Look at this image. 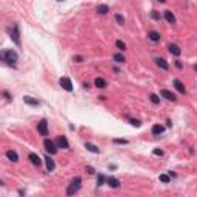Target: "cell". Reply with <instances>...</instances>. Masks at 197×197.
<instances>
[{"label":"cell","instance_id":"cell-38","mask_svg":"<svg viewBox=\"0 0 197 197\" xmlns=\"http://www.w3.org/2000/svg\"><path fill=\"white\" fill-rule=\"evenodd\" d=\"M0 186H3V180L2 179H0Z\"/></svg>","mask_w":197,"mask_h":197},{"label":"cell","instance_id":"cell-5","mask_svg":"<svg viewBox=\"0 0 197 197\" xmlns=\"http://www.w3.org/2000/svg\"><path fill=\"white\" fill-rule=\"evenodd\" d=\"M37 133L40 136H48V120L46 119H42L37 123Z\"/></svg>","mask_w":197,"mask_h":197},{"label":"cell","instance_id":"cell-37","mask_svg":"<svg viewBox=\"0 0 197 197\" xmlns=\"http://www.w3.org/2000/svg\"><path fill=\"white\" fill-rule=\"evenodd\" d=\"M157 2H160V3H165V2H166V0H157Z\"/></svg>","mask_w":197,"mask_h":197},{"label":"cell","instance_id":"cell-21","mask_svg":"<svg viewBox=\"0 0 197 197\" xmlns=\"http://www.w3.org/2000/svg\"><path fill=\"white\" fill-rule=\"evenodd\" d=\"M112 60H114L115 63H125V62H126V60H125V56L120 54V52H115V54H112Z\"/></svg>","mask_w":197,"mask_h":197},{"label":"cell","instance_id":"cell-30","mask_svg":"<svg viewBox=\"0 0 197 197\" xmlns=\"http://www.w3.org/2000/svg\"><path fill=\"white\" fill-rule=\"evenodd\" d=\"M129 123L133 125V126H136V128H140V120H137V119H129Z\"/></svg>","mask_w":197,"mask_h":197},{"label":"cell","instance_id":"cell-18","mask_svg":"<svg viewBox=\"0 0 197 197\" xmlns=\"http://www.w3.org/2000/svg\"><path fill=\"white\" fill-rule=\"evenodd\" d=\"M94 85H96L97 88H100V89H105V88L108 86L106 80H105V78H102V77H96V80H94Z\"/></svg>","mask_w":197,"mask_h":197},{"label":"cell","instance_id":"cell-13","mask_svg":"<svg viewBox=\"0 0 197 197\" xmlns=\"http://www.w3.org/2000/svg\"><path fill=\"white\" fill-rule=\"evenodd\" d=\"M168 49H169V52H171L173 56H176V57H179V56L182 54V49H180L177 45H174V43H169V45H168Z\"/></svg>","mask_w":197,"mask_h":197},{"label":"cell","instance_id":"cell-10","mask_svg":"<svg viewBox=\"0 0 197 197\" xmlns=\"http://www.w3.org/2000/svg\"><path fill=\"white\" fill-rule=\"evenodd\" d=\"M28 159H29V160H31V163H32V165H35V166H40V165H42V159H40V157H38L35 152H29Z\"/></svg>","mask_w":197,"mask_h":197},{"label":"cell","instance_id":"cell-33","mask_svg":"<svg viewBox=\"0 0 197 197\" xmlns=\"http://www.w3.org/2000/svg\"><path fill=\"white\" fill-rule=\"evenodd\" d=\"M74 62H77V63H82V62H83V57H82V56H75V57H74Z\"/></svg>","mask_w":197,"mask_h":197},{"label":"cell","instance_id":"cell-34","mask_svg":"<svg viewBox=\"0 0 197 197\" xmlns=\"http://www.w3.org/2000/svg\"><path fill=\"white\" fill-rule=\"evenodd\" d=\"M176 66H177L179 69H182V68H183V63H182L180 60H177V62H176Z\"/></svg>","mask_w":197,"mask_h":197},{"label":"cell","instance_id":"cell-9","mask_svg":"<svg viewBox=\"0 0 197 197\" xmlns=\"http://www.w3.org/2000/svg\"><path fill=\"white\" fill-rule=\"evenodd\" d=\"M108 183V185L111 186V188H114V189H117V188H120V180L119 179H115V177H108L106 180H105Z\"/></svg>","mask_w":197,"mask_h":197},{"label":"cell","instance_id":"cell-6","mask_svg":"<svg viewBox=\"0 0 197 197\" xmlns=\"http://www.w3.org/2000/svg\"><path fill=\"white\" fill-rule=\"evenodd\" d=\"M59 83H60V86H62L65 91H68V93H71V91L74 89V88H72V82H71L69 77H62L60 80H59Z\"/></svg>","mask_w":197,"mask_h":197},{"label":"cell","instance_id":"cell-28","mask_svg":"<svg viewBox=\"0 0 197 197\" xmlns=\"http://www.w3.org/2000/svg\"><path fill=\"white\" fill-rule=\"evenodd\" d=\"M114 17H115V22L119 23V25H125V19H123V16H120V14H115Z\"/></svg>","mask_w":197,"mask_h":197},{"label":"cell","instance_id":"cell-4","mask_svg":"<svg viewBox=\"0 0 197 197\" xmlns=\"http://www.w3.org/2000/svg\"><path fill=\"white\" fill-rule=\"evenodd\" d=\"M43 146H45V151H46L48 154H56V152H57V145H56L52 140H49V139H45Z\"/></svg>","mask_w":197,"mask_h":197},{"label":"cell","instance_id":"cell-25","mask_svg":"<svg viewBox=\"0 0 197 197\" xmlns=\"http://www.w3.org/2000/svg\"><path fill=\"white\" fill-rule=\"evenodd\" d=\"M160 182H163V183H169V182H171V177H169L168 174H160Z\"/></svg>","mask_w":197,"mask_h":197},{"label":"cell","instance_id":"cell-23","mask_svg":"<svg viewBox=\"0 0 197 197\" xmlns=\"http://www.w3.org/2000/svg\"><path fill=\"white\" fill-rule=\"evenodd\" d=\"M97 12H99V14H102V16L108 14V12H109V6L108 5H99L97 6Z\"/></svg>","mask_w":197,"mask_h":197},{"label":"cell","instance_id":"cell-16","mask_svg":"<svg viewBox=\"0 0 197 197\" xmlns=\"http://www.w3.org/2000/svg\"><path fill=\"white\" fill-rule=\"evenodd\" d=\"M6 157H8V160H11V162H19V154L16 152V151H12V149H8L6 151Z\"/></svg>","mask_w":197,"mask_h":197},{"label":"cell","instance_id":"cell-20","mask_svg":"<svg viewBox=\"0 0 197 197\" xmlns=\"http://www.w3.org/2000/svg\"><path fill=\"white\" fill-rule=\"evenodd\" d=\"M148 38L151 42H159L160 40V34L157 32V31H149L148 32Z\"/></svg>","mask_w":197,"mask_h":197},{"label":"cell","instance_id":"cell-26","mask_svg":"<svg viewBox=\"0 0 197 197\" xmlns=\"http://www.w3.org/2000/svg\"><path fill=\"white\" fill-rule=\"evenodd\" d=\"M115 46H117V49H120V51H125V49H126V45H125L122 40H117V42H115Z\"/></svg>","mask_w":197,"mask_h":197},{"label":"cell","instance_id":"cell-24","mask_svg":"<svg viewBox=\"0 0 197 197\" xmlns=\"http://www.w3.org/2000/svg\"><path fill=\"white\" fill-rule=\"evenodd\" d=\"M112 143H115V145H128V140L126 139H112Z\"/></svg>","mask_w":197,"mask_h":197},{"label":"cell","instance_id":"cell-1","mask_svg":"<svg viewBox=\"0 0 197 197\" xmlns=\"http://www.w3.org/2000/svg\"><path fill=\"white\" fill-rule=\"evenodd\" d=\"M0 60L9 65V66H16V63L19 60V54L12 49H2L0 51Z\"/></svg>","mask_w":197,"mask_h":197},{"label":"cell","instance_id":"cell-29","mask_svg":"<svg viewBox=\"0 0 197 197\" xmlns=\"http://www.w3.org/2000/svg\"><path fill=\"white\" fill-rule=\"evenodd\" d=\"M105 180H106V177H105L103 174H99V177H97V185H99V186H102L103 183H105Z\"/></svg>","mask_w":197,"mask_h":197},{"label":"cell","instance_id":"cell-14","mask_svg":"<svg viewBox=\"0 0 197 197\" xmlns=\"http://www.w3.org/2000/svg\"><path fill=\"white\" fill-rule=\"evenodd\" d=\"M23 102H25L26 105H31V106H38V105H40V102H38L37 99L29 97V96H25V97H23Z\"/></svg>","mask_w":197,"mask_h":197},{"label":"cell","instance_id":"cell-22","mask_svg":"<svg viewBox=\"0 0 197 197\" xmlns=\"http://www.w3.org/2000/svg\"><path fill=\"white\" fill-rule=\"evenodd\" d=\"M85 148H86L88 151H91V152H94V154H99V152H100V149H99L96 145H93V143H89V142L85 143Z\"/></svg>","mask_w":197,"mask_h":197},{"label":"cell","instance_id":"cell-12","mask_svg":"<svg viewBox=\"0 0 197 197\" xmlns=\"http://www.w3.org/2000/svg\"><path fill=\"white\" fill-rule=\"evenodd\" d=\"M154 62H155V65H157V66H159V68H162L163 71H168V69H169V65L166 63V60H165V59H160V57H157V59H155Z\"/></svg>","mask_w":197,"mask_h":197},{"label":"cell","instance_id":"cell-15","mask_svg":"<svg viewBox=\"0 0 197 197\" xmlns=\"http://www.w3.org/2000/svg\"><path fill=\"white\" fill-rule=\"evenodd\" d=\"M45 165H46V169H48L49 173H51V171H54L56 163H54V160H52L49 155H46V157H45Z\"/></svg>","mask_w":197,"mask_h":197},{"label":"cell","instance_id":"cell-39","mask_svg":"<svg viewBox=\"0 0 197 197\" xmlns=\"http://www.w3.org/2000/svg\"><path fill=\"white\" fill-rule=\"evenodd\" d=\"M59 2H63V0H59Z\"/></svg>","mask_w":197,"mask_h":197},{"label":"cell","instance_id":"cell-19","mask_svg":"<svg viewBox=\"0 0 197 197\" xmlns=\"http://www.w3.org/2000/svg\"><path fill=\"white\" fill-rule=\"evenodd\" d=\"M163 14H165V19H166V22H168V23H171V25H174V23H176V17H174V14H173L171 11H165Z\"/></svg>","mask_w":197,"mask_h":197},{"label":"cell","instance_id":"cell-36","mask_svg":"<svg viewBox=\"0 0 197 197\" xmlns=\"http://www.w3.org/2000/svg\"><path fill=\"white\" fill-rule=\"evenodd\" d=\"M3 96H5V97H6V99H8V100H11V96H9V94H8V93H6V91H5V93H3Z\"/></svg>","mask_w":197,"mask_h":197},{"label":"cell","instance_id":"cell-7","mask_svg":"<svg viewBox=\"0 0 197 197\" xmlns=\"http://www.w3.org/2000/svg\"><path fill=\"white\" fill-rule=\"evenodd\" d=\"M56 145H57V148H62V149H69V142L65 136H59L56 139Z\"/></svg>","mask_w":197,"mask_h":197},{"label":"cell","instance_id":"cell-27","mask_svg":"<svg viewBox=\"0 0 197 197\" xmlns=\"http://www.w3.org/2000/svg\"><path fill=\"white\" fill-rule=\"evenodd\" d=\"M149 100H151L154 105H159V103H160V99H159V96H155V94H151V96H149Z\"/></svg>","mask_w":197,"mask_h":197},{"label":"cell","instance_id":"cell-3","mask_svg":"<svg viewBox=\"0 0 197 197\" xmlns=\"http://www.w3.org/2000/svg\"><path fill=\"white\" fill-rule=\"evenodd\" d=\"M80 186H82V179H80V177H74V179L71 180V183L68 185V188H66V195L75 194L78 189H80Z\"/></svg>","mask_w":197,"mask_h":197},{"label":"cell","instance_id":"cell-31","mask_svg":"<svg viewBox=\"0 0 197 197\" xmlns=\"http://www.w3.org/2000/svg\"><path fill=\"white\" fill-rule=\"evenodd\" d=\"M151 17L154 20H160V14H159V11H151Z\"/></svg>","mask_w":197,"mask_h":197},{"label":"cell","instance_id":"cell-11","mask_svg":"<svg viewBox=\"0 0 197 197\" xmlns=\"http://www.w3.org/2000/svg\"><path fill=\"white\" fill-rule=\"evenodd\" d=\"M163 131H165V126H162L160 123H155V125H152V128H151V133H152L154 136L163 134Z\"/></svg>","mask_w":197,"mask_h":197},{"label":"cell","instance_id":"cell-8","mask_svg":"<svg viewBox=\"0 0 197 197\" xmlns=\"http://www.w3.org/2000/svg\"><path fill=\"white\" fill-rule=\"evenodd\" d=\"M160 96H162L163 99H166V100H171V102H176V100H177V97L171 93V91H168V89H160Z\"/></svg>","mask_w":197,"mask_h":197},{"label":"cell","instance_id":"cell-32","mask_svg":"<svg viewBox=\"0 0 197 197\" xmlns=\"http://www.w3.org/2000/svg\"><path fill=\"white\" fill-rule=\"evenodd\" d=\"M152 154H154V155H160V157H162V155H163V151H162V149H157V148H155V149L152 151Z\"/></svg>","mask_w":197,"mask_h":197},{"label":"cell","instance_id":"cell-2","mask_svg":"<svg viewBox=\"0 0 197 197\" xmlns=\"http://www.w3.org/2000/svg\"><path fill=\"white\" fill-rule=\"evenodd\" d=\"M6 31H8L9 37H11V40L14 42L17 46H20V45H22V42H20V26H19L17 23H14L12 26H9Z\"/></svg>","mask_w":197,"mask_h":197},{"label":"cell","instance_id":"cell-17","mask_svg":"<svg viewBox=\"0 0 197 197\" xmlns=\"http://www.w3.org/2000/svg\"><path fill=\"white\" fill-rule=\"evenodd\" d=\"M174 86H176V89L179 91V93H182V94H185V93H186L185 85H183V82L179 80V78H176V80H174Z\"/></svg>","mask_w":197,"mask_h":197},{"label":"cell","instance_id":"cell-35","mask_svg":"<svg viewBox=\"0 0 197 197\" xmlns=\"http://www.w3.org/2000/svg\"><path fill=\"white\" fill-rule=\"evenodd\" d=\"M86 173H88V174H94V169L91 168V166H86Z\"/></svg>","mask_w":197,"mask_h":197}]
</instances>
